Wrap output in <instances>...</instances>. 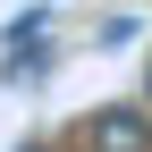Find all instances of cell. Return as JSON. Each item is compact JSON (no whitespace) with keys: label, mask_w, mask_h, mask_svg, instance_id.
Masks as SVG:
<instances>
[{"label":"cell","mask_w":152,"mask_h":152,"mask_svg":"<svg viewBox=\"0 0 152 152\" xmlns=\"http://www.w3.org/2000/svg\"><path fill=\"white\" fill-rule=\"evenodd\" d=\"M85 144L93 152H152V118H144V110H93Z\"/></svg>","instance_id":"1"},{"label":"cell","mask_w":152,"mask_h":152,"mask_svg":"<svg viewBox=\"0 0 152 152\" xmlns=\"http://www.w3.org/2000/svg\"><path fill=\"white\" fill-rule=\"evenodd\" d=\"M144 76H152V68H144ZM144 93H152V85H144Z\"/></svg>","instance_id":"2"}]
</instances>
